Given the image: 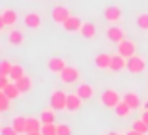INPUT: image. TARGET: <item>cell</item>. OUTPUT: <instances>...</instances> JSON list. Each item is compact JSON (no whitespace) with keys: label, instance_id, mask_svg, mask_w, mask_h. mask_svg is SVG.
Returning <instances> with one entry per match:
<instances>
[{"label":"cell","instance_id":"cell-21","mask_svg":"<svg viewBox=\"0 0 148 135\" xmlns=\"http://www.w3.org/2000/svg\"><path fill=\"white\" fill-rule=\"evenodd\" d=\"M17 86H19V90H21V94H28V92L34 88L32 77H30V75H25L21 81H17Z\"/></svg>","mask_w":148,"mask_h":135},{"label":"cell","instance_id":"cell-23","mask_svg":"<svg viewBox=\"0 0 148 135\" xmlns=\"http://www.w3.org/2000/svg\"><path fill=\"white\" fill-rule=\"evenodd\" d=\"M11 126H13L19 133H26V116H23V114L13 116L11 118Z\"/></svg>","mask_w":148,"mask_h":135},{"label":"cell","instance_id":"cell-1","mask_svg":"<svg viewBox=\"0 0 148 135\" xmlns=\"http://www.w3.org/2000/svg\"><path fill=\"white\" fill-rule=\"evenodd\" d=\"M19 21V13L15 10H11V8H2V11H0V30L2 32H6L10 26H15Z\"/></svg>","mask_w":148,"mask_h":135},{"label":"cell","instance_id":"cell-17","mask_svg":"<svg viewBox=\"0 0 148 135\" xmlns=\"http://www.w3.org/2000/svg\"><path fill=\"white\" fill-rule=\"evenodd\" d=\"M122 99L127 103V105L131 107V109H139V107H143V101H141V96L137 94V92H126V94L122 96Z\"/></svg>","mask_w":148,"mask_h":135},{"label":"cell","instance_id":"cell-18","mask_svg":"<svg viewBox=\"0 0 148 135\" xmlns=\"http://www.w3.org/2000/svg\"><path fill=\"white\" fill-rule=\"evenodd\" d=\"M77 94H79L84 101H86V99H92L94 98V86L88 84V83H81L79 86H77Z\"/></svg>","mask_w":148,"mask_h":135},{"label":"cell","instance_id":"cell-16","mask_svg":"<svg viewBox=\"0 0 148 135\" xmlns=\"http://www.w3.org/2000/svg\"><path fill=\"white\" fill-rule=\"evenodd\" d=\"M8 43L11 45V47H21L23 43H25V34L21 32V30H8Z\"/></svg>","mask_w":148,"mask_h":135},{"label":"cell","instance_id":"cell-12","mask_svg":"<svg viewBox=\"0 0 148 135\" xmlns=\"http://www.w3.org/2000/svg\"><path fill=\"white\" fill-rule=\"evenodd\" d=\"M25 26L26 28H30V30H38L41 26V15L40 13H36V11H28V13L25 15Z\"/></svg>","mask_w":148,"mask_h":135},{"label":"cell","instance_id":"cell-26","mask_svg":"<svg viewBox=\"0 0 148 135\" xmlns=\"http://www.w3.org/2000/svg\"><path fill=\"white\" fill-rule=\"evenodd\" d=\"M25 68L21 66V64H13V68H11V73H10V79L13 81V83H17V81H21L23 77H25Z\"/></svg>","mask_w":148,"mask_h":135},{"label":"cell","instance_id":"cell-38","mask_svg":"<svg viewBox=\"0 0 148 135\" xmlns=\"http://www.w3.org/2000/svg\"><path fill=\"white\" fill-rule=\"evenodd\" d=\"M26 135H43L41 132H32V133H26Z\"/></svg>","mask_w":148,"mask_h":135},{"label":"cell","instance_id":"cell-11","mask_svg":"<svg viewBox=\"0 0 148 135\" xmlns=\"http://www.w3.org/2000/svg\"><path fill=\"white\" fill-rule=\"evenodd\" d=\"M66 66H68V64H66V60L62 58V56H51L47 60V69L53 71V73H58V75L66 69Z\"/></svg>","mask_w":148,"mask_h":135},{"label":"cell","instance_id":"cell-7","mask_svg":"<svg viewBox=\"0 0 148 135\" xmlns=\"http://www.w3.org/2000/svg\"><path fill=\"white\" fill-rule=\"evenodd\" d=\"M103 17H105V21L111 23V25H118V23L124 19V13H122V10H120L118 6H107L103 10Z\"/></svg>","mask_w":148,"mask_h":135},{"label":"cell","instance_id":"cell-27","mask_svg":"<svg viewBox=\"0 0 148 135\" xmlns=\"http://www.w3.org/2000/svg\"><path fill=\"white\" fill-rule=\"evenodd\" d=\"M131 130H135V132H139V133L148 135V124L143 120V118H139V120H133V122H131Z\"/></svg>","mask_w":148,"mask_h":135},{"label":"cell","instance_id":"cell-4","mask_svg":"<svg viewBox=\"0 0 148 135\" xmlns=\"http://www.w3.org/2000/svg\"><path fill=\"white\" fill-rule=\"evenodd\" d=\"M146 69V58L141 55H133L131 58H127V71L131 75H139Z\"/></svg>","mask_w":148,"mask_h":135},{"label":"cell","instance_id":"cell-36","mask_svg":"<svg viewBox=\"0 0 148 135\" xmlns=\"http://www.w3.org/2000/svg\"><path fill=\"white\" fill-rule=\"evenodd\" d=\"M141 118H143V120H145V122H146V124H148V111H143V114H141Z\"/></svg>","mask_w":148,"mask_h":135},{"label":"cell","instance_id":"cell-15","mask_svg":"<svg viewBox=\"0 0 148 135\" xmlns=\"http://www.w3.org/2000/svg\"><path fill=\"white\" fill-rule=\"evenodd\" d=\"M111 71H114V73H118V71H124V69H127V58H124L122 55H112V58H111Z\"/></svg>","mask_w":148,"mask_h":135},{"label":"cell","instance_id":"cell-37","mask_svg":"<svg viewBox=\"0 0 148 135\" xmlns=\"http://www.w3.org/2000/svg\"><path fill=\"white\" fill-rule=\"evenodd\" d=\"M143 111H148V99H146L145 103H143Z\"/></svg>","mask_w":148,"mask_h":135},{"label":"cell","instance_id":"cell-29","mask_svg":"<svg viewBox=\"0 0 148 135\" xmlns=\"http://www.w3.org/2000/svg\"><path fill=\"white\" fill-rule=\"evenodd\" d=\"M10 103H11V99L8 98L2 90H0V111H2V113H8V111H10V107H11Z\"/></svg>","mask_w":148,"mask_h":135},{"label":"cell","instance_id":"cell-9","mask_svg":"<svg viewBox=\"0 0 148 135\" xmlns=\"http://www.w3.org/2000/svg\"><path fill=\"white\" fill-rule=\"evenodd\" d=\"M107 40L118 45L120 41L126 40V30H124L122 26H118V25H111L107 28Z\"/></svg>","mask_w":148,"mask_h":135},{"label":"cell","instance_id":"cell-31","mask_svg":"<svg viewBox=\"0 0 148 135\" xmlns=\"http://www.w3.org/2000/svg\"><path fill=\"white\" fill-rule=\"evenodd\" d=\"M11 68H13V64L10 60H2V64H0V75H10Z\"/></svg>","mask_w":148,"mask_h":135},{"label":"cell","instance_id":"cell-5","mask_svg":"<svg viewBox=\"0 0 148 135\" xmlns=\"http://www.w3.org/2000/svg\"><path fill=\"white\" fill-rule=\"evenodd\" d=\"M71 10H69L68 6H62V4H58V6L53 8V11H51V19H53L56 25H64L66 21H68L69 17H71Z\"/></svg>","mask_w":148,"mask_h":135},{"label":"cell","instance_id":"cell-35","mask_svg":"<svg viewBox=\"0 0 148 135\" xmlns=\"http://www.w3.org/2000/svg\"><path fill=\"white\" fill-rule=\"evenodd\" d=\"M124 135H145V133H139V132H135V130H130V132H126Z\"/></svg>","mask_w":148,"mask_h":135},{"label":"cell","instance_id":"cell-30","mask_svg":"<svg viewBox=\"0 0 148 135\" xmlns=\"http://www.w3.org/2000/svg\"><path fill=\"white\" fill-rule=\"evenodd\" d=\"M43 135H58V124H43L41 126Z\"/></svg>","mask_w":148,"mask_h":135},{"label":"cell","instance_id":"cell-2","mask_svg":"<svg viewBox=\"0 0 148 135\" xmlns=\"http://www.w3.org/2000/svg\"><path fill=\"white\" fill-rule=\"evenodd\" d=\"M120 101H122V98H120V94L114 88H107V90H103L101 96H99V103L105 109H116V105H118Z\"/></svg>","mask_w":148,"mask_h":135},{"label":"cell","instance_id":"cell-10","mask_svg":"<svg viewBox=\"0 0 148 135\" xmlns=\"http://www.w3.org/2000/svg\"><path fill=\"white\" fill-rule=\"evenodd\" d=\"M62 26H64V30L68 34H75V32H81V28H83V21H81L79 15H71V17H69Z\"/></svg>","mask_w":148,"mask_h":135},{"label":"cell","instance_id":"cell-24","mask_svg":"<svg viewBox=\"0 0 148 135\" xmlns=\"http://www.w3.org/2000/svg\"><path fill=\"white\" fill-rule=\"evenodd\" d=\"M79 34L83 38H86V40L96 38V25H94V23H83V28H81Z\"/></svg>","mask_w":148,"mask_h":135},{"label":"cell","instance_id":"cell-28","mask_svg":"<svg viewBox=\"0 0 148 135\" xmlns=\"http://www.w3.org/2000/svg\"><path fill=\"white\" fill-rule=\"evenodd\" d=\"M137 26L143 32H148V13L146 11H143V13L137 15Z\"/></svg>","mask_w":148,"mask_h":135},{"label":"cell","instance_id":"cell-39","mask_svg":"<svg viewBox=\"0 0 148 135\" xmlns=\"http://www.w3.org/2000/svg\"><path fill=\"white\" fill-rule=\"evenodd\" d=\"M107 135H124V133H118V132H109Z\"/></svg>","mask_w":148,"mask_h":135},{"label":"cell","instance_id":"cell-13","mask_svg":"<svg viewBox=\"0 0 148 135\" xmlns=\"http://www.w3.org/2000/svg\"><path fill=\"white\" fill-rule=\"evenodd\" d=\"M83 101L84 99L81 98L77 92L75 94H68V107H66V111H68V113H77V111H81Z\"/></svg>","mask_w":148,"mask_h":135},{"label":"cell","instance_id":"cell-25","mask_svg":"<svg viewBox=\"0 0 148 135\" xmlns=\"http://www.w3.org/2000/svg\"><path fill=\"white\" fill-rule=\"evenodd\" d=\"M56 111L54 109H43L40 113V120L43 122V124H54V120H56Z\"/></svg>","mask_w":148,"mask_h":135},{"label":"cell","instance_id":"cell-14","mask_svg":"<svg viewBox=\"0 0 148 135\" xmlns=\"http://www.w3.org/2000/svg\"><path fill=\"white\" fill-rule=\"evenodd\" d=\"M111 58L112 55H107V53H98V55L94 56V66L101 69V71H105V69L111 68Z\"/></svg>","mask_w":148,"mask_h":135},{"label":"cell","instance_id":"cell-8","mask_svg":"<svg viewBox=\"0 0 148 135\" xmlns=\"http://www.w3.org/2000/svg\"><path fill=\"white\" fill-rule=\"evenodd\" d=\"M60 81L64 84H73V83H77L79 81V77H81V71L77 69L75 66H66V69L60 73Z\"/></svg>","mask_w":148,"mask_h":135},{"label":"cell","instance_id":"cell-32","mask_svg":"<svg viewBox=\"0 0 148 135\" xmlns=\"http://www.w3.org/2000/svg\"><path fill=\"white\" fill-rule=\"evenodd\" d=\"M0 135H21L13 126H2L0 128Z\"/></svg>","mask_w":148,"mask_h":135},{"label":"cell","instance_id":"cell-6","mask_svg":"<svg viewBox=\"0 0 148 135\" xmlns=\"http://www.w3.org/2000/svg\"><path fill=\"white\" fill-rule=\"evenodd\" d=\"M116 53L122 55L124 58H131L133 55H137V43L126 38L124 41H120V43L116 45Z\"/></svg>","mask_w":148,"mask_h":135},{"label":"cell","instance_id":"cell-22","mask_svg":"<svg viewBox=\"0 0 148 135\" xmlns=\"http://www.w3.org/2000/svg\"><path fill=\"white\" fill-rule=\"evenodd\" d=\"M131 111H133V109H131V107H130V105H127V103L122 99V101H120L118 105H116V109H114V114H116L118 118H127V116L131 114Z\"/></svg>","mask_w":148,"mask_h":135},{"label":"cell","instance_id":"cell-3","mask_svg":"<svg viewBox=\"0 0 148 135\" xmlns=\"http://www.w3.org/2000/svg\"><path fill=\"white\" fill-rule=\"evenodd\" d=\"M49 105H51V109H54V111H66V107H68V94H66L64 90L54 88V90L51 92Z\"/></svg>","mask_w":148,"mask_h":135},{"label":"cell","instance_id":"cell-19","mask_svg":"<svg viewBox=\"0 0 148 135\" xmlns=\"http://www.w3.org/2000/svg\"><path fill=\"white\" fill-rule=\"evenodd\" d=\"M41 126H43V122L40 120V116H26V133L41 132Z\"/></svg>","mask_w":148,"mask_h":135},{"label":"cell","instance_id":"cell-33","mask_svg":"<svg viewBox=\"0 0 148 135\" xmlns=\"http://www.w3.org/2000/svg\"><path fill=\"white\" fill-rule=\"evenodd\" d=\"M58 135H73L71 126H68V124H58Z\"/></svg>","mask_w":148,"mask_h":135},{"label":"cell","instance_id":"cell-34","mask_svg":"<svg viewBox=\"0 0 148 135\" xmlns=\"http://www.w3.org/2000/svg\"><path fill=\"white\" fill-rule=\"evenodd\" d=\"M11 81H10V75H0V90H4V88L10 84Z\"/></svg>","mask_w":148,"mask_h":135},{"label":"cell","instance_id":"cell-20","mask_svg":"<svg viewBox=\"0 0 148 135\" xmlns=\"http://www.w3.org/2000/svg\"><path fill=\"white\" fill-rule=\"evenodd\" d=\"M4 94H6L8 96V98H10L11 99V101H13V99H17V98H21V90H19V86H17V83H13V81H11V83L10 84H8V86L6 88H4Z\"/></svg>","mask_w":148,"mask_h":135}]
</instances>
